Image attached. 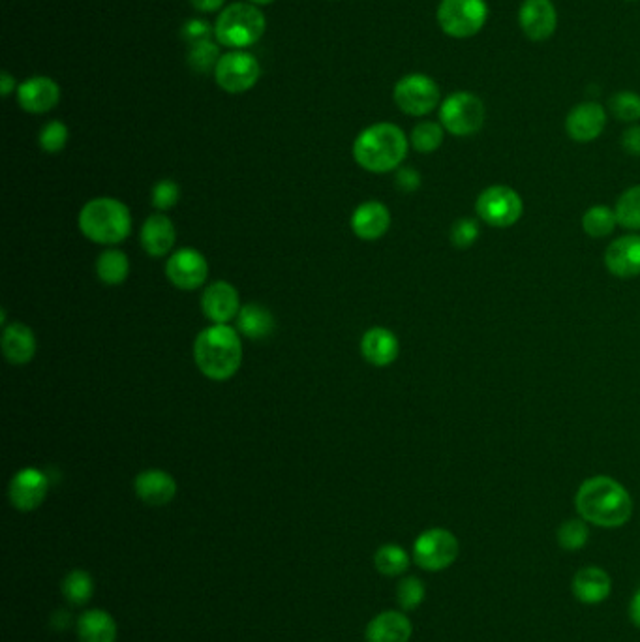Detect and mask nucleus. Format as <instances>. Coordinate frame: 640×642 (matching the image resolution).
Wrapping results in <instances>:
<instances>
[{"mask_svg":"<svg viewBox=\"0 0 640 642\" xmlns=\"http://www.w3.org/2000/svg\"><path fill=\"white\" fill-rule=\"evenodd\" d=\"M361 353L372 367H389L398 359L400 342L391 329L372 327L361 338Z\"/></svg>","mask_w":640,"mask_h":642,"instance_id":"obj_22","label":"nucleus"},{"mask_svg":"<svg viewBox=\"0 0 640 642\" xmlns=\"http://www.w3.org/2000/svg\"><path fill=\"white\" fill-rule=\"evenodd\" d=\"M607 126V109L597 102H582L567 113L565 132L577 143H590L603 134Z\"/></svg>","mask_w":640,"mask_h":642,"instance_id":"obj_16","label":"nucleus"},{"mask_svg":"<svg viewBox=\"0 0 640 642\" xmlns=\"http://www.w3.org/2000/svg\"><path fill=\"white\" fill-rule=\"evenodd\" d=\"M201 308L207 320L213 323H229L237 320L243 306L237 288L226 280H218L203 291Z\"/></svg>","mask_w":640,"mask_h":642,"instance_id":"obj_15","label":"nucleus"},{"mask_svg":"<svg viewBox=\"0 0 640 642\" xmlns=\"http://www.w3.org/2000/svg\"><path fill=\"white\" fill-rule=\"evenodd\" d=\"M410 149V139L393 123L372 124L353 143V158L370 173H389L400 168Z\"/></svg>","mask_w":640,"mask_h":642,"instance_id":"obj_3","label":"nucleus"},{"mask_svg":"<svg viewBox=\"0 0 640 642\" xmlns=\"http://www.w3.org/2000/svg\"><path fill=\"white\" fill-rule=\"evenodd\" d=\"M580 519L599 528H620L633 515V500L622 483L607 475L586 479L575 496Z\"/></svg>","mask_w":640,"mask_h":642,"instance_id":"obj_1","label":"nucleus"},{"mask_svg":"<svg viewBox=\"0 0 640 642\" xmlns=\"http://www.w3.org/2000/svg\"><path fill=\"white\" fill-rule=\"evenodd\" d=\"M609 109L614 119L622 123H637L640 119V94L633 91L614 92Z\"/></svg>","mask_w":640,"mask_h":642,"instance_id":"obj_35","label":"nucleus"},{"mask_svg":"<svg viewBox=\"0 0 640 642\" xmlns=\"http://www.w3.org/2000/svg\"><path fill=\"white\" fill-rule=\"evenodd\" d=\"M616 220L625 230H640V186L627 188L616 203Z\"/></svg>","mask_w":640,"mask_h":642,"instance_id":"obj_33","label":"nucleus"},{"mask_svg":"<svg viewBox=\"0 0 640 642\" xmlns=\"http://www.w3.org/2000/svg\"><path fill=\"white\" fill-rule=\"evenodd\" d=\"M267 27L265 16L256 4L233 2L226 6L214 23L216 42L231 51H244L258 44Z\"/></svg>","mask_w":640,"mask_h":642,"instance_id":"obj_5","label":"nucleus"},{"mask_svg":"<svg viewBox=\"0 0 640 642\" xmlns=\"http://www.w3.org/2000/svg\"><path fill=\"white\" fill-rule=\"evenodd\" d=\"M443 128L442 123H434V121H423L417 124L412 130L410 136V143L417 153L430 154L438 151L443 143Z\"/></svg>","mask_w":640,"mask_h":642,"instance_id":"obj_32","label":"nucleus"},{"mask_svg":"<svg viewBox=\"0 0 640 642\" xmlns=\"http://www.w3.org/2000/svg\"><path fill=\"white\" fill-rule=\"evenodd\" d=\"M214 32V27H211L207 21L203 19H190L186 21L181 29V36H183L186 44H198V42H205L211 40V34Z\"/></svg>","mask_w":640,"mask_h":642,"instance_id":"obj_41","label":"nucleus"},{"mask_svg":"<svg viewBox=\"0 0 640 642\" xmlns=\"http://www.w3.org/2000/svg\"><path fill=\"white\" fill-rule=\"evenodd\" d=\"M96 275L107 286H119L130 275V260L119 248H107L96 260Z\"/></svg>","mask_w":640,"mask_h":642,"instance_id":"obj_28","label":"nucleus"},{"mask_svg":"<svg viewBox=\"0 0 640 642\" xmlns=\"http://www.w3.org/2000/svg\"><path fill=\"white\" fill-rule=\"evenodd\" d=\"M70 612L68 611H57L55 614H53V618H51V624H53V627L57 629V631H64L66 627H68V624H70Z\"/></svg>","mask_w":640,"mask_h":642,"instance_id":"obj_47","label":"nucleus"},{"mask_svg":"<svg viewBox=\"0 0 640 642\" xmlns=\"http://www.w3.org/2000/svg\"><path fill=\"white\" fill-rule=\"evenodd\" d=\"M68 138H70V132H68V126L62 123V121H49V123L40 130V136H38V143H40V149L47 154H57L64 151L66 143H68Z\"/></svg>","mask_w":640,"mask_h":642,"instance_id":"obj_38","label":"nucleus"},{"mask_svg":"<svg viewBox=\"0 0 640 642\" xmlns=\"http://www.w3.org/2000/svg\"><path fill=\"white\" fill-rule=\"evenodd\" d=\"M519 27L524 36L541 44L549 40L558 27V12L552 0H522L519 8Z\"/></svg>","mask_w":640,"mask_h":642,"instance_id":"obj_13","label":"nucleus"},{"mask_svg":"<svg viewBox=\"0 0 640 642\" xmlns=\"http://www.w3.org/2000/svg\"><path fill=\"white\" fill-rule=\"evenodd\" d=\"M250 4H256V6H265V4H271V2H275V0H248Z\"/></svg>","mask_w":640,"mask_h":642,"instance_id":"obj_48","label":"nucleus"},{"mask_svg":"<svg viewBox=\"0 0 640 642\" xmlns=\"http://www.w3.org/2000/svg\"><path fill=\"white\" fill-rule=\"evenodd\" d=\"M629 618H631L633 626L639 627L640 629V588L633 594V597H631V603H629Z\"/></svg>","mask_w":640,"mask_h":642,"instance_id":"obj_46","label":"nucleus"},{"mask_svg":"<svg viewBox=\"0 0 640 642\" xmlns=\"http://www.w3.org/2000/svg\"><path fill=\"white\" fill-rule=\"evenodd\" d=\"M605 265L616 278H635L640 275V235H624L610 243L605 252Z\"/></svg>","mask_w":640,"mask_h":642,"instance_id":"obj_19","label":"nucleus"},{"mask_svg":"<svg viewBox=\"0 0 640 642\" xmlns=\"http://www.w3.org/2000/svg\"><path fill=\"white\" fill-rule=\"evenodd\" d=\"M77 637L81 642H115L117 624L109 612L91 609L79 616Z\"/></svg>","mask_w":640,"mask_h":642,"instance_id":"obj_26","label":"nucleus"},{"mask_svg":"<svg viewBox=\"0 0 640 642\" xmlns=\"http://www.w3.org/2000/svg\"><path fill=\"white\" fill-rule=\"evenodd\" d=\"M590 539V528L586 520L571 519L558 528V545L564 551H580Z\"/></svg>","mask_w":640,"mask_h":642,"instance_id":"obj_36","label":"nucleus"},{"mask_svg":"<svg viewBox=\"0 0 640 642\" xmlns=\"http://www.w3.org/2000/svg\"><path fill=\"white\" fill-rule=\"evenodd\" d=\"M261 77L258 59L246 51H229L222 55L214 70V79L222 91L243 94L250 91Z\"/></svg>","mask_w":640,"mask_h":642,"instance_id":"obj_11","label":"nucleus"},{"mask_svg":"<svg viewBox=\"0 0 640 642\" xmlns=\"http://www.w3.org/2000/svg\"><path fill=\"white\" fill-rule=\"evenodd\" d=\"M226 0H190V4L203 14H211V12H220L224 8Z\"/></svg>","mask_w":640,"mask_h":642,"instance_id":"obj_44","label":"nucleus"},{"mask_svg":"<svg viewBox=\"0 0 640 642\" xmlns=\"http://www.w3.org/2000/svg\"><path fill=\"white\" fill-rule=\"evenodd\" d=\"M169 282L181 291H196L209 278V261L194 248H181L166 261Z\"/></svg>","mask_w":640,"mask_h":642,"instance_id":"obj_12","label":"nucleus"},{"mask_svg":"<svg viewBox=\"0 0 640 642\" xmlns=\"http://www.w3.org/2000/svg\"><path fill=\"white\" fill-rule=\"evenodd\" d=\"M397 188L402 192H415L421 186V175L417 173V169L413 168H398L397 171Z\"/></svg>","mask_w":640,"mask_h":642,"instance_id":"obj_42","label":"nucleus"},{"mask_svg":"<svg viewBox=\"0 0 640 642\" xmlns=\"http://www.w3.org/2000/svg\"><path fill=\"white\" fill-rule=\"evenodd\" d=\"M220 59H222L220 49L211 40L192 44L188 49V66L198 74L214 72Z\"/></svg>","mask_w":640,"mask_h":642,"instance_id":"obj_34","label":"nucleus"},{"mask_svg":"<svg viewBox=\"0 0 640 642\" xmlns=\"http://www.w3.org/2000/svg\"><path fill=\"white\" fill-rule=\"evenodd\" d=\"M62 596L66 597L72 605L81 607L92 597L94 582L85 569H72L61 584Z\"/></svg>","mask_w":640,"mask_h":642,"instance_id":"obj_29","label":"nucleus"},{"mask_svg":"<svg viewBox=\"0 0 640 642\" xmlns=\"http://www.w3.org/2000/svg\"><path fill=\"white\" fill-rule=\"evenodd\" d=\"M391 228V213L381 201H365L351 214V231L363 241L381 239Z\"/></svg>","mask_w":640,"mask_h":642,"instance_id":"obj_18","label":"nucleus"},{"mask_svg":"<svg viewBox=\"0 0 640 642\" xmlns=\"http://www.w3.org/2000/svg\"><path fill=\"white\" fill-rule=\"evenodd\" d=\"M412 633V622L406 614L385 611L366 626V642H408Z\"/></svg>","mask_w":640,"mask_h":642,"instance_id":"obj_25","label":"nucleus"},{"mask_svg":"<svg viewBox=\"0 0 640 642\" xmlns=\"http://www.w3.org/2000/svg\"><path fill=\"white\" fill-rule=\"evenodd\" d=\"M436 19L447 36L457 40L472 38L487 25V0H442Z\"/></svg>","mask_w":640,"mask_h":642,"instance_id":"obj_7","label":"nucleus"},{"mask_svg":"<svg viewBox=\"0 0 640 642\" xmlns=\"http://www.w3.org/2000/svg\"><path fill=\"white\" fill-rule=\"evenodd\" d=\"M616 226H618L616 213L605 205H594L582 216V228L586 231V235H590L594 239L607 237Z\"/></svg>","mask_w":640,"mask_h":642,"instance_id":"obj_31","label":"nucleus"},{"mask_svg":"<svg viewBox=\"0 0 640 642\" xmlns=\"http://www.w3.org/2000/svg\"><path fill=\"white\" fill-rule=\"evenodd\" d=\"M139 500L153 507L168 505L177 496V481L164 470H143L134 481Z\"/></svg>","mask_w":640,"mask_h":642,"instance_id":"obj_23","label":"nucleus"},{"mask_svg":"<svg viewBox=\"0 0 640 642\" xmlns=\"http://www.w3.org/2000/svg\"><path fill=\"white\" fill-rule=\"evenodd\" d=\"M179 198H181V186L173 179H162L154 184L153 192H151L154 209L169 211L179 203Z\"/></svg>","mask_w":640,"mask_h":642,"instance_id":"obj_39","label":"nucleus"},{"mask_svg":"<svg viewBox=\"0 0 640 642\" xmlns=\"http://www.w3.org/2000/svg\"><path fill=\"white\" fill-rule=\"evenodd\" d=\"M477 216L492 228H511L522 216L524 205L511 186L494 184L485 188L475 201Z\"/></svg>","mask_w":640,"mask_h":642,"instance_id":"obj_9","label":"nucleus"},{"mask_svg":"<svg viewBox=\"0 0 640 642\" xmlns=\"http://www.w3.org/2000/svg\"><path fill=\"white\" fill-rule=\"evenodd\" d=\"M16 89V79L12 77V74L10 72H2L0 74V92H2V96L8 98Z\"/></svg>","mask_w":640,"mask_h":642,"instance_id":"obj_45","label":"nucleus"},{"mask_svg":"<svg viewBox=\"0 0 640 642\" xmlns=\"http://www.w3.org/2000/svg\"><path fill=\"white\" fill-rule=\"evenodd\" d=\"M0 344H2V353H4L6 361L16 367H23V365L31 363L36 355V350H38L34 331L23 321H12L10 325H6L2 331Z\"/></svg>","mask_w":640,"mask_h":642,"instance_id":"obj_20","label":"nucleus"},{"mask_svg":"<svg viewBox=\"0 0 640 642\" xmlns=\"http://www.w3.org/2000/svg\"><path fill=\"white\" fill-rule=\"evenodd\" d=\"M627 2H635V0H627Z\"/></svg>","mask_w":640,"mask_h":642,"instance_id":"obj_49","label":"nucleus"},{"mask_svg":"<svg viewBox=\"0 0 640 642\" xmlns=\"http://www.w3.org/2000/svg\"><path fill=\"white\" fill-rule=\"evenodd\" d=\"M487 119L483 100L468 91L449 94L440 104V123L445 132L457 138H468L477 134Z\"/></svg>","mask_w":640,"mask_h":642,"instance_id":"obj_6","label":"nucleus"},{"mask_svg":"<svg viewBox=\"0 0 640 642\" xmlns=\"http://www.w3.org/2000/svg\"><path fill=\"white\" fill-rule=\"evenodd\" d=\"M622 147L625 153L640 156V126H629L622 134Z\"/></svg>","mask_w":640,"mask_h":642,"instance_id":"obj_43","label":"nucleus"},{"mask_svg":"<svg viewBox=\"0 0 640 642\" xmlns=\"http://www.w3.org/2000/svg\"><path fill=\"white\" fill-rule=\"evenodd\" d=\"M47 490H49V479L42 470L23 468L12 477L8 496L17 511L29 513L44 504Z\"/></svg>","mask_w":640,"mask_h":642,"instance_id":"obj_14","label":"nucleus"},{"mask_svg":"<svg viewBox=\"0 0 640 642\" xmlns=\"http://www.w3.org/2000/svg\"><path fill=\"white\" fill-rule=\"evenodd\" d=\"M77 224L81 233L96 245H121L132 233V214L121 199L102 196L83 205Z\"/></svg>","mask_w":640,"mask_h":642,"instance_id":"obj_4","label":"nucleus"},{"mask_svg":"<svg viewBox=\"0 0 640 642\" xmlns=\"http://www.w3.org/2000/svg\"><path fill=\"white\" fill-rule=\"evenodd\" d=\"M427 596V588L421 579L406 577L398 582L397 601L402 611H415Z\"/></svg>","mask_w":640,"mask_h":642,"instance_id":"obj_37","label":"nucleus"},{"mask_svg":"<svg viewBox=\"0 0 640 642\" xmlns=\"http://www.w3.org/2000/svg\"><path fill=\"white\" fill-rule=\"evenodd\" d=\"M393 100L402 113L425 117L442 104V92L432 77L415 72L398 79Z\"/></svg>","mask_w":640,"mask_h":642,"instance_id":"obj_8","label":"nucleus"},{"mask_svg":"<svg viewBox=\"0 0 640 642\" xmlns=\"http://www.w3.org/2000/svg\"><path fill=\"white\" fill-rule=\"evenodd\" d=\"M275 316L261 305H244L237 316V331L250 340H263L275 331Z\"/></svg>","mask_w":640,"mask_h":642,"instance_id":"obj_27","label":"nucleus"},{"mask_svg":"<svg viewBox=\"0 0 640 642\" xmlns=\"http://www.w3.org/2000/svg\"><path fill=\"white\" fill-rule=\"evenodd\" d=\"M460 545L457 535L445 528H430L413 543V560L425 571H443L457 562Z\"/></svg>","mask_w":640,"mask_h":642,"instance_id":"obj_10","label":"nucleus"},{"mask_svg":"<svg viewBox=\"0 0 640 642\" xmlns=\"http://www.w3.org/2000/svg\"><path fill=\"white\" fill-rule=\"evenodd\" d=\"M479 224L472 220V218H460L453 228H451V243L458 250H466L470 246L475 245V241L479 239Z\"/></svg>","mask_w":640,"mask_h":642,"instance_id":"obj_40","label":"nucleus"},{"mask_svg":"<svg viewBox=\"0 0 640 642\" xmlns=\"http://www.w3.org/2000/svg\"><path fill=\"white\" fill-rule=\"evenodd\" d=\"M17 102L27 113L44 115L61 102V87L51 77H31L17 87Z\"/></svg>","mask_w":640,"mask_h":642,"instance_id":"obj_17","label":"nucleus"},{"mask_svg":"<svg viewBox=\"0 0 640 642\" xmlns=\"http://www.w3.org/2000/svg\"><path fill=\"white\" fill-rule=\"evenodd\" d=\"M573 594L584 605H599L612 592V579L605 569L597 566L582 567L573 577Z\"/></svg>","mask_w":640,"mask_h":642,"instance_id":"obj_24","label":"nucleus"},{"mask_svg":"<svg viewBox=\"0 0 640 642\" xmlns=\"http://www.w3.org/2000/svg\"><path fill=\"white\" fill-rule=\"evenodd\" d=\"M139 241L143 250L153 256V258H164L173 250V246L177 243V230L175 224L169 220L166 214L156 213L151 214L143 226H141V233H139Z\"/></svg>","mask_w":640,"mask_h":642,"instance_id":"obj_21","label":"nucleus"},{"mask_svg":"<svg viewBox=\"0 0 640 642\" xmlns=\"http://www.w3.org/2000/svg\"><path fill=\"white\" fill-rule=\"evenodd\" d=\"M374 566L385 577H398L410 567V554L398 545H383L374 554Z\"/></svg>","mask_w":640,"mask_h":642,"instance_id":"obj_30","label":"nucleus"},{"mask_svg":"<svg viewBox=\"0 0 640 642\" xmlns=\"http://www.w3.org/2000/svg\"><path fill=\"white\" fill-rule=\"evenodd\" d=\"M194 361L199 372L213 382H228L243 365V340L229 323L205 327L194 342Z\"/></svg>","mask_w":640,"mask_h":642,"instance_id":"obj_2","label":"nucleus"}]
</instances>
